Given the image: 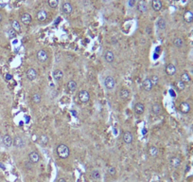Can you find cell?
<instances>
[{
    "label": "cell",
    "instance_id": "27",
    "mask_svg": "<svg viewBox=\"0 0 193 182\" xmlns=\"http://www.w3.org/2000/svg\"><path fill=\"white\" fill-rule=\"evenodd\" d=\"M157 27H158L159 29H165L166 27H167V23H166V20L163 18H159L158 21L156 23Z\"/></svg>",
    "mask_w": 193,
    "mask_h": 182
},
{
    "label": "cell",
    "instance_id": "25",
    "mask_svg": "<svg viewBox=\"0 0 193 182\" xmlns=\"http://www.w3.org/2000/svg\"><path fill=\"white\" fill-rule=\"evenodd\" d=\"M11 29H13L16 32H21V26L17 20L11 21Z\"/></svg>",
    "mask_w": 193,
    "mask_h": 182
},
{
    "label": "cell",
    "instance_id": "35",
    "mask_svg": "<svg viewBox=\"0 0 193 182\" xmlns=\"http://www.w3.org/2000/svg\"><path fill=\"white\" fill-rule=\"evenodd\" d=\"M8 36L11 38V39H14L17 36V32L14 31L13 29H10L8 31Z\"/></svg>",
    "mask_w": 193,
    "mask_h": 182
},
{
    "label": "cell",
    "instance_id": "12",
    "mask_svg": "<svg viewBox=\"0 0 193 182\" xmlns=\"http://www.w3.org/2000/svg\"><path fill=\"white\" fill-rule=\"evenodd\" d=\"M166 73L170 76L174 75V74L176 73V67H175V65L173 64L167 65V67H166Z\"/></svg>",
    "mask_w": 193,
    "mask_h": 182
},
{
    "label": "cell",
    "instance_id": "19",
    "mask_svg": "<svg viewBox=\"0 0 193 182\" xmlns=\"http://www.w3.org/2000/svg\"><path fill=\"white\" fill-rule=\"evenodd\" d=\"M144 110H145V105L142 103H137L135 105V111L137 115L143 114Z\"/></svg>",
    "mask_w": 193,
    "mask_h": 182
},
{
    "label": "cell",
    "instance_id": "6",
    "mask_svg": "<svg viewBox=\"0 0 193 182\" xmlns=\"http://www.w3.org/2000/svg\"><path fill=\"white\" fill-rule=\"evenodd\" d=\"M29 159L31 163H37L39 162L40 160V155L37 153V152H31V154L29 155Z\"/></svg>",
    "mask_w": 193,
    "mask_h": 182
},
{
    "label": "cell",
    "instance_id": "31",
    "mask_svg": "<svg viewBox=\"0 0 193 182\" xmlns=\"http://www.w3.org/2000/svg\"><path fill=\"white\" fill-rule=\"evenodd\" d=\"M173 45L176 47H178V49H181V47H183V45H184V42H183L182 39H181V38L177 37V38H175V39L173 40Z\"/></svg>",
    "mask_w": 193,
    "mask_h": 182
},
{
    "label": "cell",
    "instance_id": "30",
    "mask_svg": "<svg viewBox=\"0 0 193 182\" xmlns=\"http://www.w3.org/2000/svg\"><path fill=\"white\" fill-rule=\"evenodd\" d=\"M153 114H155V115H159L160 113L162 112V108H161V106H160L158 103H154L153 105Z\"/></svg>",
    "mask_w": 193,
    "mask_h": 182
},
{
    "label": "cell",
    "instance_id": "10",
    "mask_svg": "<svg viewBox=\"0 0 193 182\" xmlns=\"http://www.w3.org/2000/svg\"><path fill=\"white\" fill-rule=\"evenodd\" d=\"M142 86H143L145 91H151L153 87V83H151V81L150 78H147V79L144 80L143 83H142Z\"/></svg>",
    "mask_w": 193,
    "mask_h": 182
},
{
    "label": "cell",
    "instance_id": "40",
    "mask_svg": "<svg viewBox=\"0 0 193 182\" xmlns=\"http://www.w3.org/2000/svg\"><path fill=\"white\" fill-rule=\"evenodd\" d=\"M58 182H67V181L65 180L64 178H60V179L58 180Z\"/></svg>",
    "mask_w": 193,
    "mask_h": 182
},
{
    "label": "cell",
    "instance_id": "38",
    "mask_svg": "<svg viewBox=\"0 0 193 182\" xmlns=\"http://www.w3.org/2000/svg\"><path fill=\"white\" fill-rule=\"evenodd\" d=\"M108 173L110 175H115V174H117V170H115V167L110 166L108 168Z\"/></svg>",
    "mask_w": 193,
    "mask_h": 182
},
{
    "label": "cell",
    "instance_id": "37",
    "mask_svg": "<svg viewBox=\"0 0 193 182\" xmlns=\"http://www.w3.org/2000/svg\"><path fill=\"white\" fill-rule=\"evenodd\" d=\"M58 3H59L58 0H48V5L50 8H53V9L56 8L58 6Z\"/></svg>",
    "mask_w": 193,
    "mask_h": 182
},
{
    "label": "cell",
    "instance_id": "34",
    "mask_svg": "<svg viewBox=\"0 0 193 182\" xmlns=\"http://www.w3.org/2000/svg\"><path fill=\"white\" fill-rule=\"evenodd\" d=\"M32 101H33L35 103H40L41 101H42V97H41V95L38 93L33 94L32 95Z\"/></svg>",
    "mask_w": 193,
    "mask_h": 182
},
{
    "label": "cell",
    "instance_id": "22",
    "mask_svg": "<svg viewBox=\"0 0 193 182\" xmlns=\"http://www.w3.org/2000/svg\"><path fill=\"white\" fill-rule=\"evenodd\" d=\"M151 6H153V9L155 11H159L162 9V2L160 0H153Z\"/></svg>",
    "mask_w": 193,
    "mask_h": 182
},
{
    "label": "cell",
    "instance_id": "9",
    "mask_svg": "<svg viewBox=\"0 0 193 182\" xmlns=\"http://www.w3.org/2000/svg\"><path fill=\"white\" fill-rule=\"evenodd\" d=\"M179 108H180V111L184 113V114H188V113L190 111V105H189V103H186V101L181 103Z\"/></svg>",
    "mask_w": 193,
    "mask_h": 182
},
{
    "label": "cell",
    "instance_id": "28",
    "mask_svg": "<svg viewBox=\"0 0 193 182\" xmlns=\"http://www.w3.org/2000/svg\"><path fill=\"white\" fill-rule=\"evenodd\" d=\"M67 88L70 92H74L77 89V83L75 81H69L67 83Z\"/></svg>",
    "mask_w": 193,
    "mask_h": 182
},
{
    "label": "cell",
    "instance_id": "2",
    "mask_svg": "<svg viewBox=\"0 0 193 182\" xmlns=\"http://www.w3.org/2000/svg\"><path fill=\"white\" fill-rule=\"evenodd\" d=\"M36 57H37V60L40 63H46L47 61V59H48V55H47V52L46 50L40 49L37 51Z\"/></svg>",
    "mask_w": 193,
    "mask_h": 182
},
{
    "label": "cell",
    "instance_id": "3",
    "mask_svg": "<svg viewBox=\"0 0 193 182\" xmlns=\"http://www.w3.org/2000/svg\"><path fill=\"white\" fill-rule=\"evenodd\" d=\"M104 85L106 88L109 89V90H112V89H114V87L115 86V80L111 76L106 77L104 80Z\"/></svg>",
    "mask_w": 193,
    "mask_h": 182
},
{
    "label": "cell",
    "instance_id": "21",
    "mask_svg": "<svg viewBox=\"0 0 193 182\" xmlns=\"http://www.w3.org/2000/svg\"><path fill=\"white\" fill-rule=\"evenodd\" d=\"M53 78H54L55 81H61L62 79L64 78V73L63 71L60 70V69H56L54 70V72H53Z\"/></svg>",
    "mask_w": 193,
    "mask_h": 182
},
{
    "label": "cell",
    "instance_id": "41",
    "mask_svg": "<svg viewBox=\"0 0 193 182\" xmlns=\"http://www.w3.org/2000/svg\"><path fill=\"white\" fill-rule=\"evenodd\" d=\"M26 119H27V121H27V122H29V117H26Z\"/></svg>",
    "mask_w": 193,
    "mask_h": 182
},
{
    "label": "cell",
    "instance_id": "13",
    "mask_svg": "<svg viewBox=\"0 0 193 182\" xmlns=\"http://www.w3.org/2000/svg\"><path fill=\"white\" fill-rule=\"evenodd\" d=\"M104 58H105V61L107 62L108 64H112V63L115 61V55L111 50H107V51L105 52Z\"/></svg>",
    "mask_w": 193,
    "mask_h": 182
},
{
    "label": "cell",
    "instance_id": "7",
    "mask_svg": "<svg viewBox=\"0 0 193 182\" xmlns=\"http://www.w3.org/2000/svg\"><path fill=\"white\" fill-rule=\"evenodd\" d=\"M2 142L4 144L5 147H11L13 145V139L10 135H4L2 138Z\"/></svg>",
    "mask_w": 193,
    "mask_h": 182
},
{
    "label": "cell",
    "instance_id": "26",
    "mask_svg": "<svg viewBox=\"0 0 193 182\" xmlns=\"http://www.w3.org/2000/svg\"><path fill=\"white\" fill-rule=\"evenodd\" d=\"M190 76H189V74L188 73H186V72H184L182 75H181V79H180V81H182L184 83H188L189 82H190Z\"/></svg>",
    "mask_w": 193,
    "mask_h": 182
},
{
    "label": "cell",
    "instance_id": "32",
    "mask_svg": "<svg viewBox=\"0 0 193 182\" xmlns=\"http://www.w3.org/2000/svg\"><path fill=\"white\" fill-rule=\"evenodd\" d=\"M175 86H176V88L178 89L179 91H183L184 89L186 88V83H184L182 81H177L176 83H175Z\"/></svg>",
    "mask_w": 193,
    "mask_h": 182
},
{
    "label": "cell",
    "instance_id": "4",
    "mask_svg": "<svg viewBox=\"0 0 193 182\" xmlns=\"http://www.w3.org/2000/svg\"><path fill=\"white\" fill-rule=\"evenodd\" d=\"M79 99L82 103H85L90 100V95H89V93L86 90H82V91H80V93H79Z\"/></svg>",
    "mask_w": 193,
    "mask_h": 182
},
{
    "label": "cell",
    "instance_id": "5",
    "mask_svg": "<svg viewBox=\"0 0 193 182\" xmlns=\"http://www.w3.org/2000/svg\"><path fill=\"white\" fill-rule=\"evenodd\" d=\"M13 143L16 148H23L24 146H25V141L23 139V138H21V137L19 136H16L15 138H14Z\"/></svg>",
    "mask_w": 193,
    "mask_h": 182
},
{
    "label": "cell",
    "instance_id": "17",
    "mask_svg": "<svg viewBox=\"0 0 193 182\" xmlns=\"http://www.w3.org/2000/svg\"><path fill=\"white\" fill-rule=\"evenodd\" d=\"M181 159H179L178 157H171L170 160V166L173 167V168H178L180 165H181Z\"/></svg>",
    "mask_w": 193,
    "mask_h": 182
},
{
    "label": "cell",
    "instance_id": "33",
    "mask_svg": "<svg viewBox=\"0 0 193 182\" xmlns=\"http://www.w3.org/2000/svg\"><path fill=\"white\" fill-rule=\"evenodd\" d=\"M91 175H92V177H93V179L99 180L100 178V173L99 170H94V171H92Z\"/></svg>",
    "mask_w": 193,
    "mask_h": 182
},
{
    "label": "cell",
    "instance_id": "20",
    "mask_svg": "<svg viewBox=\"0 0 193 182\" xmlns=\"http://www.w3.org/2000/svg\"><path fill=\"white\" fill-rule=\"evenodd\" d=\"M184 20L186 23H191L193 22V13L190 11H186L184 13Z\"/></svg>",
    "mask_w": 193,
    "mask_h": 182
},
{
    "label": "cell",
    "instance_id": "18",
    "mask_svg": "<svg viewBox=\"0 0 193 182\" xmlns=\"http://www.w3.org/2000/svg\"><path fill=\"white\" fill-rule=\"evenodd\" d=\"M36 17H37V19L39 20V21H41V22H44V21H46V18H47V13H46V11H44V10H41V11H39L37 13V14H36Z\"/></svg>",
    "mask_w": 193,
    "mask_h": 182
},
{
    "label": "cell",
    "instance_id": "42",
    "mask_svg": "<svg viewBox=\"0 0 193 182\" xmlns=\"http://www.w3.org/2000/svg\"><path fill=\"white\" fill-rule=\"evenodd\" d=\"M2 21V15H1V13H0V22Z\"/></svg>",
    "mask_w": 193,
    "mask_h": 182
},
{
    "label": "cell",
    "instance_id": "14",
    "mask_svg": "<svg viewBox=\"0 0 193 182\" xmlns=\"http://www.w3.org/2000/svg\"><path fill=\"white\" fill-rule=\"evenodd\" d=\"M32 18L29 13H23L21 15V22L25 25H29L31 23Z\"/></svg>",
    "mask_w": 193,
    "mask_h": 182
},
{
    "label": "cell",
    "instance_id": "16",
    "mask_svg": "<svg viewBox=\"0 0 193 182\" xmlns=\"http://www.w3.org/2000/svg\"><path fill=\"white\" fill-rule=\"evenodd\" d=\"M62 10H63L64 13H65V14H70L71 13H72L73 8H72V6H71L70 3L65 2V3H64V4H63V7H62Z\"/></svg>",
    "mask_w": 193,
    "mask_h": 182
},
{
    "label": "cell",
    "instance_id": "39",
    "mask_svg": "<svg viewBox=\"0 0 193 182\" xmlns=\"http://www.w3.org/2000/svg\"><path fill=\"white\" fill-rule=\"evenodd\" d=\"M136 4V0H129L128 1V5L130 8H133Z\"/></svg>",
    "mask_w": 193,
    "mask_h": 182
},
{
    "label": "cell",
    "instance_id": "8",
    "mask_svg": "<svg viewBox=\"0 0 193 182\" xmlns=\"http://www.w3.org/2000/svg\"><path fill=\"white\" fill-rule=\"evenodd\" d=\"M133 141V134L127 131V132H124L123 134V141L126 143V144H131Z\"/></svg>",
    "mask_w": 193,
    "mask_h": 182
},
{
    "label": "cell",
    "instance_id": "43",
    "mask_svg": "<svg viewBox=\"0 0 193 182\" xmlns=\"http://www.w3.org/2000/svg\"><path fill=\"white\" fill-rule=\"evenodd\" d=\"M191 73H192V74H193V69H192V70H191Z\"/></svg>",
    "mask_w": 193,
    "mask_h": 182
},
{
    "label": "cell",
    "instance_id": "15",
    "mask_svg": "<svg viewBox=\"0 0 193 182\" xmlns=\"http://www.w3.org/2000/svg\"><path fill=\"white\" fill-rule=\"evenodd\" d=\"M147 9H148L147 4H146V2H145L144 0H140V1H138V3H137V10H138L139 13H145V11H147Z\"/></svg>",
    "mask_w": 193,
    "mask_h": 182
},
{
    "label": "cell",
    "instance_id": "29",
    "mask_svg": "<svg viewBox=\"0 0 193 182\" xmlns=\"http://www.w3.org/2000/svg\"><path fill=\"white\" fill-rule=\"evenodd\" d=\"M158 153H159V150H158V148L157 147H155V146H151L150 147V149H149V154H150V156H151V157H156L157 155H158Z\"/></svg>",
    "mask_w": 193,
    "mask_h": 182
},
{
    "label": "cell",
    "instance_id": "11",
    "mask_svg": "<svg viewBox=\"0 0 193 182\" xmlns=\"http://www.w3.org/2000/svg\"><path fill=\"white\" fill-rule=\"evenodd\" d=\"M27 77L29 81H34L37 77V72L36 70L33 69V68H29V69L27 70Z\"/></svg>",
    "mask_w": 193,
    "mask_h": 182
},
{
    "label": "cell",
    "instance_id": "24",
    "mask_svg": "<svg viewBox=\"0 0 193 182\" xmlns=\"http://www.w3.org/2000/svg\"><path fill=\"white\" fill-rule=\"evenodd\" d=\"M119 95H120V98H121V99L127 100V99H128V98L130 97V91H129L127 88H122V89H121V90H120Z\"/></svg>",
    "mask_w": 193,
    "mask_h": 182
},
{
    "label": "cell",
    "instance_id": "1",
    "mask_svg": "<svg viewBox=\"0 0 193 182\" xmlns=\"http://www.w3.org/2000/svg\"><path fill=\"white\" fill-rule=\"evenodd\" d=\"M57 155L59 156V157H61L63 159H67L70 155V150L68 148V146H66L65 144L59 145L57 147Z\"/></svg>",
    "mask_w": 193,
    "mask_h": 182
},
{
    "label": "cell",
    "instance_id": "23",
    "mask_svg": "<svg viewBox=\"0 0 193 182\" xmlns=\"http://www.w3.org/2000/svg\"><path fill=\"white\" fill-rule=\"evenodd\" d=\"M48 137H47L46 135H41L39 137V139H38V142H39L40 145L42 146H46L47 143H48Z\"/></svg>",
    "mask_w": 193,
    "mask_h": 182
},
{
    "label": "cell",
    "instance_id": "36",
    "mask_svg": "<svg viewBox=\"0 0 193 182\" xmlns=\"http://www.w3.org/2000/svg\"><path fill=\"white\" fill-rule=\"evenodd\" d=\"M150 79H151V83H153V86L158 85V83H159V78H158V77H157L156 75H153Z\"/></svg>",
    "mask_w": 193,
    "mask_h": 182
}]
</instances>
